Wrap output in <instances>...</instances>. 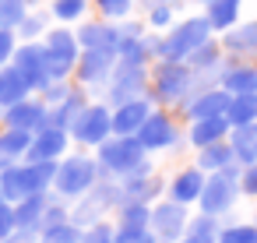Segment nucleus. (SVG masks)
<instances>
[{"label":"nucleus","instance_id":"nucleus-1","mask_svg":"<svg viewBox=\"0 0 257 243\" xmlns=\"http://www.w3.org/2000/svg\"><path fill=\"white\" fill-rule=\"evenodd\" d=\"M152 99L162 106H176L187 102L194 95V71L187 60H159L152 71Z\"/></svg>","mask_w":257,"mask_h":243},{"label":"nucleus","instance_id":"nucleus-2","mask_svg":"<svg viewBox=\"0 0 257 243\" xmlns=\"http://www.w3.org/2000/svg\"><path fill=\"white\" fill-rule=\"evenodd\" d=\"M211 36H215V29L208 25L204 15L183 18L180 25H173V29L162 36V43H159V60H187V57H190L197 46H204Z\"/></svg>","mask_w":257,"mask_h":243},{"label":"nucleus","instance_id":"nucleus-3","mask_svg":"<svg viewBox=\"0 0 257 243\" xmlns=\"http://www.w3.org/2000/svg\"><path fill=\"white\" fill-rule=\"evenodd\" d=\"M239 173H243L239 162L225 166L222 173H208L204 190H201V197H197V204H201L204 215H215V218H218V215H225V211L236 204V197L243 194V190H239Z\"/></svg>","mask_w":257,"mask_h":243},{"label":"nucleus","instance_id":"nucleus-4","mask_svg":"<svg viewBox=\"0 0 257 243\" xmlns=\"http://www.w3.org/2000/svg\"><path fill=\"white\" fill-rule=\"evenodd\" d=\"M53 176H57V166H53V162H36V166H25V169L8 166V169H4V180H0V187H4V197L25 201V197L39 194Z\"/></svg>","mask_w":257,"mask_h":243},{"label":"nucleus","instance_id":"nucleus-5","mask_svg":"<svg viewBox=\"0 0 257 243\" xmlns=\"http://www.w3.org/2000/svg\"><path fill=\"white\" fill-rule=\"evenodd\" d=\"M99 162L109 169V173H120V176H131L141 162H145V145L138 141V134H131V138H106L102 145H99Z\"/></svg>","mask_w":257,"mask_h":243},{"label":"nucleus","instance_id":"nucleus-6","mask_svg":"<svg viewBox=\"0 0 257 243\" xmlns=\"http://www.w3.org/2000/svg\"><path fill=\"white\" fill-rule=\"evenodd\" d=\"M187 204H180V201H162V204H155L152 208V222H148V229L155 232V239L159 243H176V239H183V232H187Z\"/></svg>","mask_w":257,"mask_h":243},{"label":"nucleus","instance_id":"nucleus-7","mask_svg":"<svg viewBox=\"0 0 257 243\" xmlns=\"http://www.w3.org/2000/svg\"><path fill=\"white\" fill-rule=\"evenodd\" d=\"M113 131V113L106 106H85L78 113V120L71 124V134L85 145H102Z\"/></svg>","mask_w":257,"mask_h":243},{"label":"nucleus","instance_id":"nucleus-8","mask_svg":"<svg viewBox=\"0 0 257 243\" xmlns=\"http://www.w3.org/2000/svg\"><path fill=\"white\" fill-rule=\"evenodd\" d=\"M138 141L145 145V152H159V148H173L176 141H180V131H176V124H173V116L169 113H148V120L141 124V131H138Z\"/></svg>","mask_w":257,"mask_h":243},{"label":"nucleus","instance_id":"nucleus-9","mask_svg":"<svg viewBox=\"0 0 257 243\" xmlns=\"http://www.w3.org/2000/svg\"><path fill=\"white\" fill-rule=\"evenodd\" d=\"M71 67H78V39L71 32H50V43H46L50 78H64Z\"/></svg>","mask_w":257,"mask_h":243},{"label":"nucleus","instance_id":"nucleus-10","mask_svg":"<svg viewBox=\"0 0 257 243\" xmlns=\"http://www.w3.org/2000/svg\"><path fill=\"white\" fill-rule=\"evenodd\" d=\"M229 102H232V95H229L222 85H215V88H201V92H194V95L183 102V113H187V120L225 116V113H229Z\"/></svg>","mask_w":257,"mask_h":243},{"label":"nucleus","instance_id":"nucleus-11","mask_svg":"<svg viewBox=\"0 0 257 243\" xmlns=\"http://www.w3.org/2000/svg\"><path fill=\"white\" fill-rule=\"evenodd\" d=\"M222 50L232 60H250L257 64V22H236L229 32H222Z\"/></svg>","mask_w":257,"mask_h":243},{"label":"nucleus","instance_id":"nucleus-12","mask_svg":"<svg viewBox=\"0 0 257 243\" xmlns=\"http://www.w3.org/2000/svg\"><path fill=\"white\" fill-rule=\"evenodd\" d=\"M148 88V74L145 67H131V64H120L116 74H113V88H109V99L116 106L131 102V99H141V92Z\"/></svg>","mask_w":257,"mask_h":243},{"label":"nucleus","instance_id":"nucleus-13","mask_svg":"<svg viewBox=\"0 0 257 243\" xmlns=\"http://www.w3.org/2000/svg\"><path fill=\"white\" fill-rule=\"evenodd\" d=\"M95 183V162L92 159H67L57 169V187L64 194H85Z\"/></svg>","mask_w":257,"mask_h":243},{"label":"nucleus","instance_id":"nucleus-14","mask_svg":"<svg viewBox=\"0 0 257 243\" xmlns=\"http://www.w3.org/2000/svg\"><path fill=\"white\" fill-rule=\"evenodd\" d=\"M218 85L229 92V95H246V92H257V64L250 60H225L222 64V78Z\"/></svg>","mask_w":257,"mask_h":243},{"label":"nucleus","instance_id":"nucleus-15","mask_svg":"<svg viewBox=\"0 0 257 243\" xmlns=\"http://www.w3.org/2000/svg\"><path fill=\"white\" fill-rule=\"evenodd\" d=\"M204 180H208L204 169L187 166V169H180V173L173 176V183H169V197L180 201V204H197V197H201V190H204Z\"/></svg>","mask_w":257,"mask_h":243},{"label":"nucleus","instance_id":"nucleus-16","mask_svg":"<svg viewBox=\"0 0 257 243\" xmlns=\"http://www.w3.org/2000/svg\"><path fill=\"white\" fill-rule=\"evenodd\" d=\"M148 113H152V102H148V99H131V102L116 106V113H113V131H116L120 138L138 134L141 124L148 120Z\"/></svg>","mask_w":257,"mask_h":243},{"label":"nucleus","instance_id":"nucleus-17","mask_svg":"<svg viewBox=\"0 0 257 243\" xmlns=\"http://www.w3.org/2000/svg\"><path fill=\"white\" fill-rule=\"evenodd\" d=\"M229 120L225 116H208V120H190V145L194 148H208L215 141H225L229 138Z\"/></svg>","mask_w":257,"mask_h":243},{"label":"nucleus","instance_id":"nucleus-18","mask_svg":"<svg viewBox=\"0 0 257 243\" xmlns=\"http://www.w3.org/2000/svg\"><path fill=\"white\" fill-rule=\"evenodd\" d=\"M239 11H243V0H208V4H204V18H208V25L218 36L229 32L239 22Z\"/></svg>","mask_w":257,"mask_h":243},{"label":"nucleus","instance_id":"nucleus-19","mask_svg":"<svg viewBox=\"0 0 257 243\" xmlns=\"http://www.w3.org/2000/svg\"><path fill=\"white\" fill-rule=\"evenodd\" d=\"M25 78H29V85L36 88V85H46L50 81V71H46V46H25L22 53H18V64H15Z\"/></svg>","mask_w":257,"mask_h":243},{"label":"nucleus","instance_id":"nucleus-20","mask_svg":"<svg viewBox=\"0 0 257 243\" xmlns=\"http://www.w3.org/2000/svg\"><path fill=\"white\" fill-rule=\"evenodd\" d=\"M113 64H116L113 50H85V57L78 60V74H81V81H99L113 71Z\"/></svg>","mask_w":257,"mask_h":243},{"label":"nucleus","instance_id":"nucleus-21","mask_svg":"<svg viewBox=\"0 0 257 243\" xmlns=\"http://www.w3.org/2000/svg\"><path fill=\"white\" fill-rule=\"evenodd\" d=\"M229 145H232V155H236L239 166L257 162V124L232 127V131H229Z\"/></svg>","mask_w":257,"mask_h":243},{"label":"nucleus","instance_id":"nucleus-22","mask_svg":"<svg viewBox=\"0 0 257 243\" xmlns=\"http://www.w3.org/2000/svg\"><path fill=\"white\" fill-rule=\"evenodd\" d=\"M232 162H236V155H232L229 138H225V141H215V145H208V148H197V169H204V173H222V169L232 166Z\"/></svg>","mask_w":257,"mask_h":243},{"label":"nucleus","instance_id":"nucleus-23","mask_svg":"<svg viewBox=\"0 0 257 243\" xmlns=\"http://www.w3.org/2000/svg\"><path fill=\"white\" fill-rule=\"evenodd\" d=\"M78 39H81V46L85 50H120V29H106V25H85L81 32H78Z\"/></svg>","mask_w":257,"mask_h":243},{"label":"nucleus","instance_id":"nucleus-24","mask_svg":"<svg viewBox=\"0 0 257 243\" xmlns=\"http://www.w3.org/2000/svg\"><path fill=\"white\" fill-rule=\"evenodd\" d=\"M64 141H67V138H64V131H60V127H46V131L32 141L29 155H32L36 162H53V159L64 152Z\"/></svg>","mask_w":257,"mask_h":243},{"label":"nucleus","instance_id":"nucleus-25","mask_svg":"<svg viewBox=\"0 0 257 243\" xmlns=\"http://www.w3.org/2000/svg\"><path fill=\"white\" fill-rule=\"evenodd\" d=\"M162 190V180L155 173H141V176H127L123 183V201H152Z\"/></svg>","mask_w":257,"mask_h":243},{"label":"nucleus","instance_id":"nucleus-26","mask_svg":"<svg viewBox=\"0 0 257 243\" xmlns=\"http://www.w3.org/2000/svg\"><path fill=\"white\" fill-rule=\"evenodd\" d=\"M29 88H32V85H29V78H25L18 67L0 71V102L15 106V102H22V99H25V92H29Z\"/></svg>","mask_w":257,"mask_h":243},{"label":"nucleus","instance_id":"nucleus-27","mask_svg":"<svg viewBox=\"0 0 257 243\" xmlns=\"http://www.w3.org/2000/svg\"><path fill=\"white\" fill-rule=\"evenodd\" d=\"M43 106H36V102H15L11 109H8V127H18V131H32V127H43Z\"/></svg>","mask_w":257,"mask_h":243},{"label":"nucleus","instance_id":"nucleus-28","mask_svg":"<svg viewBox=\"0 0 257 243\" xmlns=\"http://www.w3.org/2000/svg\"><path fill=\"white\" fill-rule=\"evenodd\" d=\"M229 127H243V124H257V92H246V95H232L229 102V113H225Z\"/></svg>","mask_w":257,"mask_h":243},{"label":"nucleus","instance_id":"nucleus-29","mask_svg":"<svg viewBox=\"0 0 257 243\" xmlns=\"http://www.w3.org/2000/svg\"><path fill=\"white\" fill-rule=\"evenodd\" d=\"M32 148V134L29 131H18V127H11L4 138H0V166H11V159H18L22 152H29Z\"/></svg>","mask_w":257,"mask_h":243},{"label":"nucleus","instance_id":"nucleus-30","mask_svg":"<svg viewBox=\"0 0 257 243\" xmlns=\"http://www.w3.org/2000/svg\"><path fill=\"white\" fill-rule=\"evenodd\" d=\"M148 222H152L148 201H123V208H120V229H148Z\"/></svg>","mask_w":257,"mask_h":243},{"label":"nucleus","instance_id":"nucleus-31","mask_svg":"<svg viewBox=\"0 0 257 243\" xmlns=\"http://www.w3.org/2000/svg\"><path fill=\"white\" fill-rule=\"evenodd\" d=\"M43 211H46L43 197H39V194H32V197H25V201L18 204V211H15V222H18L22 229H32V225L43 218Z\"/></svg>","mask_w":257,"mask_h":243},{"label":"nucleus","instance_id":"nucleus-32","mask_svg":"<svg viewBox=\"0 0 257 243\" xmlns=\"http://www.w3.org/2000/svg\"><path fill=\"white\" fill-rule=\"evenodd\" d=\"M215 243H257V222L225 225V229H218V239Z\"/></svg>","mask_w":257,"mask_h":243},{"label":"nucleus","instance_id":"nucleus-33","mask_svg":"<svg viewBox=\"0 0 257 243\" xmlns=\"http://www.w3.org/2000/svg\"><path fill=\"white\" fill-rule=\"evenodd\" d=\"M43 243H81V229H78V225H71V222L46 225V232H43Z\"/></svg>","mask_w":257,"mask_h":243},{"label":"nucleus","instance_id":"nucleus-34","mask_svg":"<svg viewBox=\"0 0 257 243\" xmlns=\"http://www.w3.org/2000/svg\"><path fill=\"white\" fill-rule=\"evenodd\" d=\"M187 232H194V236H204V239H218V218L201 211L197 218H190V222H187Z\"/></svg>","mask_w":257,"mask_h":243},{"label":"nucleus","instance_id":"nucleus-35","mask_svg":"<svg viewBox=\"0 0 257 243\" xmlns=\"http://www.w3.org/2000/svg\"><path fill=\"white\" fill-rule=\"evenodd\" d=\"M173 15H176V4H159L148 11V25L152 29H169L173 25Z\"/></svg>","mask_w":257,"mask_h":243},{"label":"nucleus","instance_id":"nucleus-36","mask_svg":"<svg viewBox=\"0 0 257 243\" xmlns=\"http://www.w3.org/2000/svg\"><path fill=\"white\" fill-rule=\"evenodd\" d=\"M113 243H159L152 229H120L113 236Z\"/></svg>","mask_w":257,"mask_h":243},{"label":"nucleus","instance_id":"nucleus-37","mask_svg":"<svg viewBox=\"0 0 257 243\" xmlns=\"http://www.w3.org/2000/svg\"><path fill=\"white\" fill-rule=\"evenodd\" d=\"M131 4H134V0H99V11L106 18H127L131 15Z\"/></svg>","mask_w":257,"mask_h":243},{"label":"nucleus","instance_id":"nucleus-38","mask_svg":"<svg viewBox=\"0 0 257 243\" xmlns=\"http://www.w3.org/2000/svg\"><path fill=\"white\" fill-rule=\"evenodd\" d=\"M81 11H85V0H57V4H53V15H57V18H64V22L78 18Z\"/></svg>","mask_w":257,"mask_h":243},{"label":"nucleus","instance_id":"nucleus-39","mask_svg":"<svg viewBox=\"0 0 257 243\" xmlns=\"http://www.w3.org/2000/svg\"><path fill=\"white\" fill-rule=\"evenodd\" d=\"M239 190H243L246 197H257V162L243 166V173H239Z\"/></svg>","mask_w":257,"mask_h":243},{"label":"nucleus","instance_id":"nucleus-40","mask_svg":"<svg viewBox=\"0 0 257 243\" xmlns=\"http://www.w3.org/2000/svg\"><path fill=\"white\" fill-rule=\"evenodd\" d=\"M81 243H113V232H109V225H92L81 236Z\"/></svg>","mask_w":257,"mask_h":243},{"label":"nucleus","instance_id":"nucleus-41","mask_svg":"<svg viewBox=\"0 0 257 243\" xmlns=\"http://www.w3.org/2000/svg\"><path fill=\"white\" fill-rule=\"evenodd\" d=\"M15 225H18V222H15V211H11L8 204H0V239H8V236L15 232Z\"/></svg>","mask_w":257,"mask_h":243},{"label":"nucleus","instance_id":"nucleus-42","mask_svg":"<svg viewBox=\"0 0 257 243\" xmlns=\"http://www.w3.org/2000/svg\"><path fill=\"white\" fill-rule=\"evenodd\" d=\"M0 18H8V22H22V8H18V0H0Z\"/></svg>","mask_w":257,"mask_h":243},{"label":"nucleus","instance_id":"nucleus-43","mask_svg":"<svg viewBox=\"0 0 257 243\" xmlns=\"http://www.w3.org/2000/svg\"><path fill=\"white\" fill-rule=\"evenodd\" d=\"M11 50H15V39H11V32H0V64H4V60L11 57Z\"/></svg>","mask_w":257,"mask_h":243},{"label":"nucleus","instance_id":"nucleus-44","mask_svg":"<svg viewBox=\"0 0 257 243\" xmlns=\"http://www.w3.org/2000/svg\"><path fill=\"white\" fill-rule=\"evenodd\" d=\"M176 243H215V239H204V236H194V232H187L183 239H176Z\"/></svg>","mask_w":257,"mask_h":243},{"label":"nucleus","instance_id":"nucleus-45","mask_svg":"<svg viewBox=\"0 0 257 243\" xmlns=\"http://www.w3.org/2000/svg\"><path fill=\"white\" fill-rule=\"evenodd\" d=\"M0 243H29V236H25V239H11V236H8V239H0Z\"/></svg>","mask_w":257,"mask_h":243},{"label":"nucleus","instance_id":"nucleus-46","mask_svg":"<svg viewBox=\"0 0 257 243\" xmlns=\"http://www.w3.org/2000/svg\"><path fill=\"white\" fill-rule=\"evenodd\" d=\"M197 4H208V0H197Z\"/></svg>","mask_w":257,"mask_h":243},{"label":"nucleus","instance_id":"nucleus-47","mask_svg":"<svg viewBox=\"0 0 257 243\" xmlns=\"http://www.w3.org/2000/svg\"><path fill=\"white\" fill-rule=\"evenodd\" d=\"M0 194H4V187H0Z\"/></svg>","mask_w":257,"mask_h":243}]
</instances>
